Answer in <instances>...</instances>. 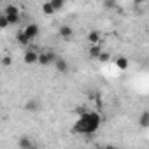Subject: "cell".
<instances>
[{
  "instance_id": "cell-1",
  "label": "cell",
  "mask_w": 149,
  "mask_h": 149,
  "mask_svg": "<svg viewBox=\"0 0 149 149\" xmlns=\"http://www.w3.org/2000/svg\"><path fill=\"white\" fill-rule=\"evenodd\" d=\"M100 125H102V116L98 112L88 111V112H84V114H81L77 118V121H76V125H74L72 132L74 133H79V135H93L100 128Z\"/></svg>"
},
{
  "instance_id": "cell-2",
  "label": "cell",
  "mask_w": 149,
  "mask_h": 149,
  "mask_svg": "<svg viewBox=\"0 0 149 149\" xmlns=\"http://www.w3.org/2000/svg\"><path fill=\"white\" fill-rule=\"evenodd\" d=\"M56 58H58V56H56L54 53H51V51H42V53L39 54V65H42V67L54 65Z\"/></svg>"
},
{
  "instance_id": "cell-3",
  "label": "cell",
  "mask_w": 149,
  "mask_h": 149,
  "mask_svg": "<svg viewBox=\"0 0 149 149\" xmlns=\"http://www.w3.org/2000/svg\"><path fill=\"white\" fill-rule=\"evenodd\" d=\"M23 30H25V33H26V35H28L32 40H33V39H37V37H39V33H40V28H39V25H35V23H28V25H26Z\"/></svg>"
},
{
  "instance_id": "cell-4",
  "label": "cell",
  "mask_w": 149,
  "mask_h": 149,
  "mask_svg": "<svg viewBox=\"0 0 149 149\" xmlns=\"http://www.w3.org/2000/svg\"><path fill=\"white\" fill-rule=\"evenodd\" d=\"M23 61H25L26 65H33V63H39V54H37L35 51L28 49V51L25 53V56H23Z\"/></svg>"
},
{
  "instance_id": "cell-5",
  "label": "cell",
  "mask_w": 149,
  "mask_h": 149,
  "mask_svg": "<svg viewBox=\"0 0 149 149\" xmlns=\"http://www.w3.org/2000/svg\"><path fill=\"white\" fill-rule=\"evenodd\" d=\"M18 147H19V149H32V147H35V144H33V140H32L28 135H23V137H19V140H18Z\"/></svg>"
},
{
  "instance_id": "cell-6",
  "label": "cell",
  "mask_w": 149,
  "mask_h": 149,
  "mask_svg": "<svg viewBox=\"0 0 149 149\" xmlns=\"http://www.w3.org/2000/svg\"><path fill=\"white\" fill-rule=\"evenodd\" d=\"M60 37L63 39V40H72L74 39V30L70 28V26H67V25H63V26H60Z\"/></svg>"
},
{
  "instance_id": "cell-7",
  "label": "cell",
  "mask_w": 149,
  "mask_h": 149,
  "mask_svg": "<svg viewBox=\"0 0 149 149\" xmlns=\"http://www.w3.org/2000/svg\"><path fill=\"white\" fill-rule=\"evenodd\" d=\"M54 67H56V70L60 72V74H67L68 72V63L63 60V58H56V61H54Z\"/></svg>"
},
{
  "instance_id": "cell-8",
  "label": "cell",
  "mask_w": 149,
  "mask_h": 149,
  "mask_svg": "<svg viewBox=\"0 0 149 149\" xmlns=\"http://www.w3.org/2000/svg\"><path fill=\"white\" fill-rule=\"evenodd\" d=\"M16 40H18V44H21V46H28L32 39L25 33V30H21V32H18V33H16Z\"/></svg>"
},
{
  "instance_id": "cell-9",
  "label": "cell",
  "mask_w": 149,
  "mask_h": 149,
  "mask_svg": "<svg viewBox=\"0 0 149 149\" xmlns=\"http://www.w3.org/2000/svg\"><path fill=\"white\" fill-rule=\"evenodd\" d=\"M114 65H116L119 70H126V68L130 67V61H128V58H126V56H119V58H116Z\"/></svg>"
},
{
  "instance_id": "cell-10",
  "label": "cell",
  "mask_w": 149,
  "mask_h": 149,
  "mask_svg": "<svg viewBox=\"0 0 149 149\" xmlns=\"http://www.w3.org/2000/svg\"><path fill=\"white\" fill-rule=\"evenodd\" d=\"M139 125H140V128H149V111L140 112V116H139Z\"/></svg>"
},
{
  "instance_id": "cell-11",
  "label": "cell",
  "mask_w": 149,
  "mask_h": 149,
  "mask_svg": "<svg viewBox=\"0 0 149 149\" xmlns=\"http://www.w3.org/2000/svg\"><path fill=\"white\" fill-rule=\"evenodd\" d=\"M100 37H102V33H100L98 30H91V32L88 33V40H90V44H100Z\"/></svg>"
},
{
  "instance_id": "cell-12",
  "label": "cell",
  "mask_w": 149,
  "mask_h": 149,
  "mask_svg": "<svg viewBox=\"0 0 149 149\" xmlns=\"http://www.w3.org/2000/svg\"><path fill=\"white\" fill-rule=\"evenodd\" d=\"M102 51H104V49H102L100 44H91V46H90V56H91V58H98Z\"/></svg>"
},
{
  "instance_id": "cell-13",
  "label": "cell",
  "mask_w": 149,
  "mask_h": 149,
  "mask_svg": "<svg viewBox=\"0 0 149 149\" xmlns=\"http://www.w3.org/2000/svg\"><path fill=\"white\" fill-rule=\"evenodd\" d=\"M42 13H44L46 16H53V14L56 13V9L53 7L51 2H44V4H42Z\"/></svg>"
},
{
  "instance_id": "cell-14",
  "label": "cell",
  "mask_w": 149,
  "mask_h": 149,
  "mask_svg": "<svg viewBox=\"0 0 149 149\" xmlns=\"http://www.w3.org/2000/svg\"><path fill=\"white\" fill-rule=\"evenodd\" d=\"M39 105H40V104H39V100H30V102H26V104H25V109H26V111H30V112H33V111H37V109H39Z\"/></svg>"
},
{
  "instance_id": "cell-15",
  "label": "cell",
  "mask_w": 149,
  "mask_h": 149,
  "mask_svg": "<svg viewBox=\"0 0 149 149\" xmlns=\"http://www.w3.org/2000/svg\"><path fill=\"white\" fill-rule=\"evenodd\" d=\"M11 25H19L21 23V14H7Z\"/></svg>"
},
{
  "instance_id": "cell-16",
  "label": "cell",
  "mask_w": 149,
  "mask_h": 149,
  "mask_svg": "<svg viewBox=\"0 0 149 149\" xmlns=\"http://www.w3.org/2000/svg\"><path fill=\"white\" fill-rule=\"evenodd\" d=\"M49 2L53 4V7L56 9V13H58V11H61V9H63V6H65V0H49Z\"/></svg>"
},
{
  "instance_id": "cell-17",
  "label": "cell",
  "mask_w": 149,
  "mask_h": 149,
  "mask_svg": "<svg viewBox=\"0 0 149 149\" xmlns=\"http://www.w3.org/2000/svg\"><path fill=\"white\" fill-rule=\"evenodd\" d=\"M11 23H9V18H7V14H2V16H0V28H7Z\"/></svg>"
},
{
  "instance_id": "cell-18",
  "label": "cell",
  "mask_w": 149,
  "mask_h": 149,
  "mask_svg": "<svg viewBox=\"0 0 149 149\" xmlns=\"http://www.w3.org/2000/svg\"><path fill=\"white\" fill-rule=\"evenodd\" d=\"M4 14H19V9H18L16 6H13V4H11V6H7V7H6Z\"/></svg>"
},
{
  "instance_id": "cell-19",
  "label": "cell",
  "mask_w": 149,
  "mask_h": 149,
  "mask_svg": "<svg viewBox=\"0 0 149 149\" xmlns=\"http://www.w3.org/2000/svg\"><path fill=\"white\" fill-rule=\"evenodd\" d=\"M109 58H111V54H109V53H105V51H102V53H100V56H98L97 60H98V61H102V63H105V61H109Z\"/></svg>"
},
{
  "instance_id": "cell-20",
  "label": "cell",
  "mask_w": 149,
  "mask_h": 149,
  "mask_svg": "<svg viewBox=\"0 0 149 149\" xmlns=\"http://www.w3.org/2000/svg\"><path fill=\"white\" fill-rule=\"evenodd\" d=\"M2 65H4L6 68L11 67V58H9V56H4V58H2Z\"/></svg>"
},
{
  "instance_id": "cell-21",
  "label": "cell",
  "mask_w": 149,
  "mask_h": 149,
  "mask_svg": "<svg viewBox=\"0 0 149 149\" xmlns=\"http://www.w3.org/2000/svg\"><path fill=\"white\" fill-rule=\"evenodd\" d=\"M76 112H77V116H81V114H84V112H88V111H86V107H84V105H77Z\"/></svg>"
},
{
  "instance_id": "cell-22",
  "label": "cell",
  "mask_w": 149,
  "mask_h": 149,
  "mask_svg": "<svg viewBox=\"0 0 149 149\" xmlns=\"http://www.w3.org/2000/svg\"><path fill=\"white\" fill-rule=\"evenodd\" d=\"M135 2H137V4H140V2H144V0H135Z\"/></svg>"
}]
</instances>
